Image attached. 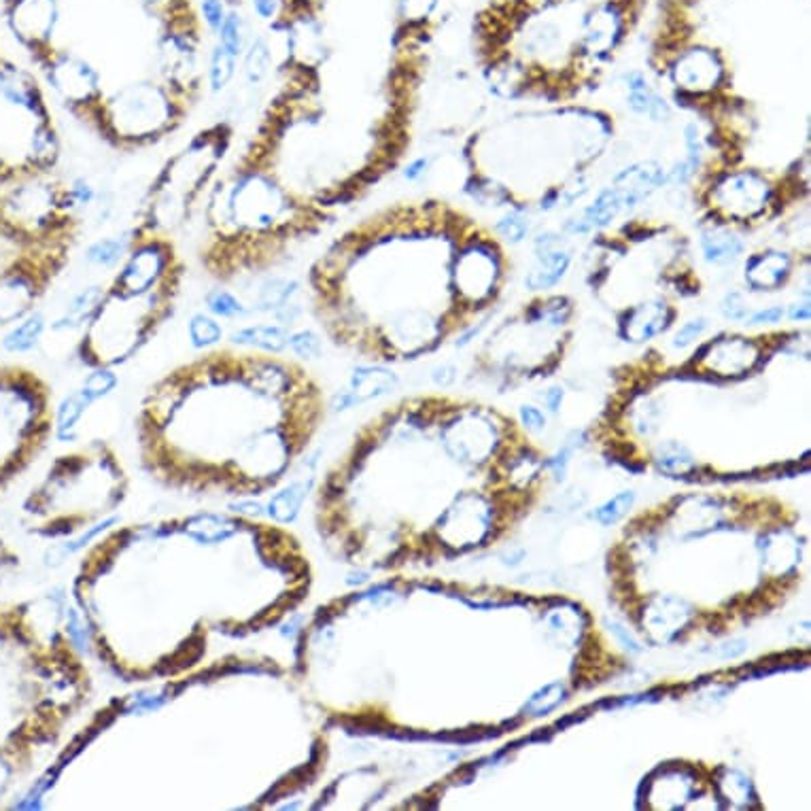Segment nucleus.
Masks as SVG:
<instances>
[{
	"instance_id": "nucleus-1",
	"label": "nucleus",
	"mask_w": 811,
	"mask_h": 811,
	"mask_svg": "<svg viewBox=\"0 0 811 811\" xmlns=\"http://www.w3.org/2000/svg\"><path fill=\"white\" fill-rule=\"evenodd\" d=\"M128 688L94 707L30 803L266 811L319 778L325 739L287 661L253 652Z\"/></svg>"
},
{
	"instance_id": "nucleus-2",
	"label": "nucleus",
	"mask_w": 811,
	"mask_h": 811,
	"mask_svg": "<svg viewBox=\"0 0 811 811\" xmlns=\"http://www.w3.org/2000/svg\"><path fill=\"white\" fill-rule=\"evenodd\" d=\"M315 572L279 521L194 510L113 525L83 548L75 625L126 686L196 674L245 654L300 612Z\"/></svg>"
},
{
	"instance_id": "nucleus-3",
	"label": "nucleus",
	"mask_w": 811,
	"mask_h": 811,
	"mask_svg": "<svg viewBox=\"0 0 811 811\" xmlns=\"http://www.w3.org/2000/svg\"><path fill=\"white\" fill-rule=\"evenodd\" d=\"M325 412L323 387L302 361L238 344L202 349L143 393L138 463L168 493L251 502L285 485Z\"/></svg>"
},
{
	"instance_id": "nucleus-4",
	"label": "nucleus",
	"mask_w": 811,
	"mask_h": 811,
	"mask_svg": "<svg viewBox=\"0 0 811 811\" xmlns=\"http://www.w3.org/2000/svg\"><path fill=\"white\" fill-rule=\"evenodd\" d=\"M79 637L56 595L0 601V809L26 807L96 707Z\"/></svg>"
},
{
	"instance_id": "nucleus-5",
	"label": "nucleus",
	"mask_w": 811,
	"mask_h": 811,
	"mask_svg": "<svg viewBox=\"0 0 811 811\" xmlns=\"http://www.w3.org/2000/svg\"><path fill=\"white\" fill-rule=\"evenodd\" d=\"M187 268L179 238L128 236L126 257L79 330V364L113 372L132 361L177 315Z\"/></svg>"
},
{
	"instance_id": "nucleus-6",
	"label": "nucleus",
	"mask_w": 811,
	"mask_h": 811,
	"mask_svg": "<svg viewBox=\"0 0 811 811\" xmlns=\"http://www.w3.org/2000/svg\"><path fill=\"white\" fill-rule=\"evenodd\" d=\"M132 478L117 448L94 438L58 453L22 499L28 536L47 542L79 540L124 508Z\"/></svg>"
},
{
	"instance_id": "nucleus-7",
	"label": "nucleus",
	"mask_w": 811,
	"mask_h": 811,
	"mask_svg": "<svg viewBox=\"0 0 811 811\" xmlns=\"http://www.w3.org/2000/svg\"><path fill=\"white\" fill-rule=\"evenodd\" d=\"M62 151L45 83L0 47V189L56 177Z\"/></svg>"
},
{
	"instance_id": "nucleus-8",
	"label": "nucleus",
	"mask_w": 811,
	"mask_h": 811,
	"mask_svg": "<svg viewBox=\"0 0 811 811\" xmlns=\"http://www.w3.org/2000/svg\"><path fill=\"white\" fill-rule=\"evenodd\" d=\"M234 143V126L226 119L200 128L155 172L136 206L128 236L179 238L200 217L206 194L230 160Z\"/></svg>"
},
{
	"instance_id": "nucleus-9",
	"label": "nucleus",
	"mask_w": 811,
	"mask_h": 811,
	"mask_svg": "<svg viewBox=\"0 0 811 811\" xmlns=\"http://www.w3.org/2000/svg\"><path fill=\"white\" fill-rule=\"evenodd\" d=\"M56 431L58 406L47 378L0 361V497L41 459Z\"/></svg>"
},
{
	"instance_id": "nucleus-10",
	"label": "nucleus",
	"mask_w": 811,
	"mask_h": 811,
	"mask_svg": "<svg viewBox=\"0 0 811 811\" xmlns=\"http://www.w3.org/2000/svg\"><path fill=\"white\" fill-rule=\"evenodd\" d=\"M3 20L30 64H41L56 47L62 26L60 0H0Z\"/></svg>"
},
{
	"instance_id": "nucleus-11",
	"label": "nucleus",
	"mask_w": 811,
	"mask_h": 811,
	"mask_svg": "<svg viewBox=\"0 0 811 811\" xmlns=\"http://www.w3.org/2000/svg\"><path fill=\"white\" fill-rule=\"evenodd\" d=\"M769 194L771 189L765 179L754 172H739L718 183L714 202L733 219H752L765 211Z\"/></svg>"
},
{
	"instance_id": "nucleus-12",
	"label": "nucleus",
	"mask_w": 811,
	"mask_h": 811,
	"mask_svg": "<svg viewBox=\"0 0 811 811\" xmlns=\"http://www.w3.org/2000/svg\"><path fill=\"white\" fill-rule=\"evenodd\" d=\"M497 272L499 264L495 253L478 245L457 257L453 266V281L457 291L478 302L491 296L497 281Z\"/></svg>"
},
{
	"instance_id": "nucleus-13",
	"label": "nucleus",
	"mask_w": 811,
	"mask_h": 811,
	"mask_svg": "<svg viewBox=\"0 0 811 811\" xmlns=\"http://www.w3.org/2000/svg\"><path fill=\"white\" fill-rule=\"evenodd\" d=\"M722 77V66L718 58L707 49L686 51L674 66V81L678 88L693 94H703L714 90Z\"/></svg>"
},
{
	"instance_id": "nucleus-14",
	"label": "nucleus",
	"mask_w": 811,
	"mask_h": 811,
	"mask_svg": "<svg viewBox=\"0 0 811 811\" xmlns=\"http://www.w3.org/2000/svg\"><path fill=\"white\" fill-rule=\"evenodd\" d=\"M671 319H674V310H671L665 302H661V300L646 302L642 306L633 308L627 315V319L623 323L625 336L631 338L633 342L650 340L657 334H661Z\"/></svg>"
},
{
	"instance_id": "nucleus-15",
	"label": "nucleus",
	"mask_w": 811,
	"mask_h": 811,
	"mask_svg": "<svg viewBox=\"0 0 811 811\" xmlns=\"http://www.w3.org/2000/svg\"><path fill=\"white\" fill-rule=\"evenodd\" d=\"M620 37V15L614 7L595 9L584 24L582 43L584 49L593 56H601L610 51Z\"/></svg>"
},
{
	"instance_id": "nucleus-16",
	"label": "nucleus",
	"mask_w": 811,
	"mask_h": 811,
	"mask_svg": "<svg viewBox=\"0 0 811 811\" xmlns=\"http://www.w3.org/2000/svg\"><path fill=\"white\" fill-rule=\"evenodd\" d=\"M790 272V257L780 251L752 255L746 264V279L754 289H775Z\"/></svg>"
},
{
	"instance_id": "nucleus-17",
	"label": "nucleus",
	"mask_w": 811,
	"mask_h": 811,
	"mask_svg": "<svg viewBox=\"0 0 811 811\" xmlns=\"http://www.w3.org/2000/svg\"><path fill=\"white\" fill-rule=\"evenodd\" d=\"M540 255H538V264L533 266V270L527 274L525 279V287L533 289V291H542V289H550L552 285H557L569 264H572V257H569L567 251L557 249L555 245H546V247H538Z\"/></svg>"
},
{
	"instance_id": "nucleus-18",
	"label": "nucleus",
	"mask_w": 811,
	"mask_h": 811,
	"mask_svg": "<svg viewBox=\"0 0 811 811\" xmlns=\"http://www.w3.org/2000/svg\"><path fill=\"white\" fill-rule=\"evenodd\" d=\"M274 71V47L268 34H257L243 54V77L249 88H262Z\"/></svg>"
},
{
	"instance_id": "nucleus-19",
	"label": "nucleus",
	"mask_w": 811,
	"mask_h": 811,
	"mask_svg": "<svg viewBox=\"0 0 811 811\" xmlns=\"http://www.w3.org/2000/svg\"><path fill=\"white\" fill-rule=\"evenodd\" d=\"M395 387V376L393 372L381 368V366H364L355 372L351 391L342 398V406H351L355 402H368L372 398H378L387 391Z\"/></svg>"
},
{
	"instance_id": "nucleus-20",
	"label": "nucleus",
	"mask_w": 811,
	"mask_h": 811,
	"mask_svg": "<svg viewBox=\"0 0 811 811\" xmlns=\"http://www.w3.org/2000/svg\"><path fill=\"white\" fill-rule=\"evenodd\" d=\"M45 330H47L45 315L39 313V310H34V313H30L28 317H24L22 321H17L15 325L9 327L3 336V347L7 353H13V355L28 353L37 347Z\"/></svg>"
},
{
	"instance_id": "nucleus-21",
	"label": "nucleus",
	"mask_w": 811,
	"mask_h": 811,
	"mask_svg": "<svg viewBox=\"0 0 811 811\" xmlns=\"http://www.w3.org/2000/svg\"><path fill=\"white\" fill-rule=\"evenodd\" d=\"M100 293H102V285L83 287L79 293H75L71 302H68L66 308L62 310V315L56 321H51V332L81 330L83 323L88 321L90 313L94 310Z\"/></svg>"
},
{
	"instance_id": "nucleus-22",
	"label": "nucleus",
	"mask_w": 811,
	"mask_h": 811,
	"mask_svg": "<svg viewBox=\"0 0 811 811\" xmlns=\"http://www.w3.org/2000/svg\"><path fill=\"white\" fill-rule=\"evenodd\" d=\"M289 332L283 325H251L245 327L232 336V344L238 347H249L257 351H268V353H283L287 347Z\"/></svg>"
},
{
	"instance_id": "nucleus-23",
	"label": "nucleus",
	"mask_w": 811,
	"mask_h": 811,
	"mask_svg": "<svg viewBox=\"0 0 811 811\" xmlns=\"http://www.w3.org/2000/svg\"><path fill=\"white\" fill-rule=\"evenodd\" d=\"M257 298L253 300V308L257 310H276L289 302L296 293L302 289V283L296 279H289V276L281 274H268L264 279H260V287H257Z\"/></svg>"
},
{
	"instance_id": "nucleus-24",
	"label": "nucleus",
	"mask_w": 811,
	"mask_h": 811,
	"mask_svg": "<svg viewBox=\"0 0 811 811\" xmlns=\"http://www.w3.org/2000/svg\"><path fill=\"white\" fill-rule=\"evenodd\" d=\"M701 247L705 260L714 266H729L737 260L741 251H744V243H741V238L737 234L722 230L705 232L701 238Z\"/></svg>"
},
{
	"instance_id": "nucleus-25",
	"label": "nucleus",
	"mask_w": 811,
	"mask_h": 811,
	"mask_svg": "<svg viewBox=\"0 0 811 811\" xmlns=\"http://www.w3.org/2000/svg\"><path fill=\"white\" fill-rule=\"evenodd\" d=\"M128 253V236L98 238L85 247V262L102 270H115Z\"/></svg>"
},
{
	"instance_id": "nucleus-26",
	"label": "nucleus",
	"mask_w": 811,
	"mask_h": 811,
	"mask_svg": "<svg viewBox=\"0 0 811 811\" xmlns=\"http://www.w3.org/2000/svg\"><path fill=\"white\" fill-rule=\"evenodd\" d=\"M236 68L238 58L232 56L223 45L215 43L209 51V64H206V83H209L211 92L219 94L226 90L236 77Z\"/></svg>"
},
{
	"instance_id": "nucleus-27",
	"label": "nucleus",
	"mask_w": 811,
	"mask_h": 811,
	"mask_svg": "<svg viewBox=\"0 0 811 811\" xmlns=\"http://www.w3.org/2000/svg\"><path fill=\"white\" fill-rule=\"evenodd\" d=\"M215 37H217V43L226 47L232 56H236L238 60L243 58L245 49H247V45L251 41L243 11L230 9L228 15H226V20H223V24L219 26Z\"/></svg>"
},
{
	"instance_id": "nucleus-28",
	"label": "nucleus",
	"mask_w": 811,
	"mask_h": 811,
	"mask_svg": "<svg viewBox=\"0 0 811 811\" xmlns=\"http://www.w3.org/2000/svg\"><path fill=\"white\" fill-rule=\"evenodd\" d=\"M206 310L215 319H236L247 315V306L236 298V293L230 291V287H215L204 298Z\"/></svg>"
},
{
	"instance_id": "nucleus-29",
	"label": "nucleus",
	"mask_w": 811,
	"mask_h": 811,
	"mask_svg": "<svg viewBox=\"0 0 811 811\" xmlns=\"http://www.w3.org/2000/svg\"><path fill=\"white\" fill-rule=\"evenodd\" d=\"M659 606H661V612H663V614H661V618L652 616L650 625H652V631H661L665 640H669V637L674 635L680 627H684V623L688 620L690 610H688V606H686L684 601L674 599V597L663 599V601L659 603Z\"/></svg>"
},
{
	"instance_id": "nucleus-30",
	"label": "nucleus",
	"mask_w": 811,
	"mask_h": 811,
	"mask_svg": "<svg viewBox=\"0 0 811 811\" xmlns=\"http://www.w3.org/2000/svg\"><path fill=\"white\" fill-rule=\"evenodd\" d=\"M629 107H631L635 113H640V115L652 119V122H665V119H669V107H667V102H665L661 96L654 94L650 88L631 90V94H629Z\"/></svg>"
},
{
	"instance_id": "nucleus-31",
	"label": "nucleus",
	"mask_w": 811,
	"mask_h": 811,
	"mask_svg": "<svg viewBox=\"0 0 811 811\" xmlns=\"http://www.w3.org/2000/svg\"><path fill=\"white\" fill-rule=\"evenodd\" d=\"M189 336L194 340V347L196 349H211L217 347V342L221 340L223 332H221V325L213 315H206V313H198L189 321Z\"/></svg>"
},
{
	"instance_id": "nucleus-32",
	"label": "nucleus",
	"mask_w": 811,
	"mask_h": 811,
	"mask_svg": "<svg viewBox=\"0 0 811 811\" xmlns=\"http://www.w3.org/2000/svg\"><path fill=\"white\" fill-rule=\"evenodd\" d=\"M563 701H565V686L561 682H550L531 695L523 710L531 716H544L555 710V707L561 705Z\"/></svg>"
},
{
	"instance_id": "nucleus-33",
	"label": "nucleus",
	"mask_w": 811,
	"mask_h": 811,
	"mask_svg": "<svg viewBox=\"0 0 811 811\" xmlns=\"http://www.w3.org/2000/svg\"><path fill=\"white\" fill-rule=\"evenodd\" d=\"M633 504H635V491H623V493H618L616 497L608 499V502L603 506H599L595 510V514H593V519L603 527L616 525L633 508Z\"/></svg>"
},
{
	"instance_id": "nucleus-34",
	"label": "nucleus",
	"mask_w": 811,
	"mask_h": 811,
	"mask_svg": "<svg viewBox=\"0 0 811 811\" xmlns=\"http://www.w3.org/2000/svg\"><path fill=\"white\" fill-rule=\"evenodd\" d=\"M398 5V20L402 28L408 32L410 28L423 24L431 11L436 9L438 0H395Z\"/></svg>"
},
{
	"instance_id": "nucleus-35",
	"label": "nucleus",
	"mask_w": 811,
	"mask_h": 811,
	"mask_svg": "<svg viewBox=\"0 0 811 811\" xmlns=\"http://www.w3.org/2000/svg\"><path fill=\"white\" fill-rule=\"evenodd\" d=\"M657 465L667 474H684L693 468V457H690V453L682 444L669 442L657 455Z\"/></svg>"
},
{
	"instance_id": "nucleus-36",
	"label": "nucleus",
	"mask_w": 811,
	"mask_h": 811,
	"mask_svg": "<svg viewBox=\"0 0 811 811\" xmlns=\"http://www.w3.org/2000/svg\"><path fill=\"white\" fill-rule=\"evenodd\" d=\"M230 7L226 0H200L198 3V13H200V20L206 28V32L217 34L219 26L226 20Z\"/></svg>"
},
{
	"instance_id": "nucleus-37",
	"label": "nucleus",
	"mask_w": 811,
	"mask_h": 811,
	"mask_svg": "<svg viewBox=\"0 0 811 811\" xmlns=\"http://www.w3.org/2000/svg\"><path fill=\"white\" fill-rule=\"evenodd\" d=\"M287 347L293 351V355H298L302 359H313L321 353V338L310 330H300L289 334Z\"/></svg>"
},
{
	"instance_id": "nucleus-38",
	"label": "nucleus",
	"mask_w": 811,
	"mask_h": 811,
	"mask_svg": "<svg viewBox=\"0 0 811 811\" xmlns=\"http://www.w3.org/2000/svg\"><path fill=\"white\" fill-rule=\"evenodd\" d=\"M22 555L7 538L0 536V586H5L22 567Z\"/></svg>"
},
{
	"instance_id": "nucleus-39",
	"label": "nucleus",
	"mask_w": 811,
	"mask_h": 811,
	"mask_svg": "<svg viewBox=\"0 0 811 811\" xmlns=\"http://www.w3.org/2000/svg\"><path fill=\"white\" fill-rule=\"evenodd\" d=\"M497 232L504 238H508L510 243H521V240L527 238V234H529V221L525 217H521L519 213L506 215L502 221L497 223Z\"/></svg>"
},
{
	"instance_id": "nucleus-40",
	"label": "nucleus",
	"mask_w": 811,
	"mask_h": 811,
	"mask_svg": "<svg viewBox=\"0 0 811 811\" xmlns=\"http://www.w3.org/2000/svg\"><path fill=\"white\" fill-rule=\"evenodd\" d=\"M705 327H707L705 319H693V321L684 323V325L680 327V332H678L676 338H674V347H676V349L688 347L690 342H695V340L705 332Z\"/></svg>"
},
{
	"instance_id": "nucleus-41",
	"label": "nucleus",
	"mask_w": 811,
	"mask_h": 811,
	"mask_svg": "<svg viewBox=\"0 0 811 811\" xmlns=\"http://www.w3.org/2000/svg\"><path fill=\"white\" fill-rule=\"evenodd\" d=\"M722 313L727 319L731 321H741V319H748V306L744 302V296H741L739 291H731L727 298L722 302Z\"/></svg>"
},
{
	"instance_id": "nucleus-42",
	"label": "nucleus",
	"mask_w": 811,
	"mask_h": 811,
	"mask_svg": "<svg viewBox=\"0 0 811 811\" xmlns=\"http://www.w3.org/2000/svg\"><path fill=\"white\" fill-rule=\"evenodd\" d=\"M251 9L257 20L270 26L281 11V0H251Z\"/></svg>"
},
{
	"instance_id": "nucleus-43",
	"label": "nucleus",
	"mask_w": 811,
	"mask_h": 811,
	"mask_svg": "<svg viewBox=\"0 0 811 811\" xmlns=\"http://www.w3.org/2000/svg\"><path fill=\"white\" fill-rule=\"evenodd\" d=\"M521 421L531 431H542L546 427L544 412L536 406H521Z\"/></svg>"
},
{
	"instance_id": "nucleus-44",
	"label": "nucleus",
	"mask_w": 811,
	"mask_h": 811,
	"mask_svg": "<svg viewBox=\"0 0 811 811\" xmlns=\"http://www.w3.org/2000/svg\"><path fill=\"white\" fill-rule=\"evenodd\" d=\"M786 317V310L782 306H769L765 310H758L750 317V323L761 325V323H778Z\"/></svg>"
},
{
	"instance_id": "nucleus-45",
	"label": "nucleus",
	"mask_w": 811,
	"mask_h": 811,
	"mask_svg": "<svg viewBox=\"0 0 811 811\" xmlns=\"http://www.w3.org/2000/svg\"><path fill=\"white\" fill-rule=\"evenodd\" d=\"M574 448H576V444H567V446H563V451H559V453H557V457L548 463V465H550V470L555 472V476H557L559 480H561V478H565L567 463H569V457H572V453H574Z\"/></svg>"
},
{
	"instance_id": "nucleus-46",
	"label": "nucleus",
	"mask_w": 811,
	"mask_h": 811,
	"mask_svg": "<svg viewBox=\"0 0 811 811\" xmlns=\"http://www.w3.org/2000/svg\"><path fill=\"white\" fill-rule=\"evenodd\" d=\"M748 650V642L746 640H731V642H727V644H722L718 650H716V654L720 659H737V657H741V654H744Z\"/></svg>"
},
{
	"instance_id": "nucleus-47",
	"label": "nucleus",
	"mask_w": 811,
	"mask_h": 811,
	"mask_svg": "<svg viewBox=\"0 0 811 811\" xmlns=\"http://www.w3.org/2000/svg\"><path fill=\"white\" fill-rule=\"evenodd\" d=\"M610 627H612V631H614V635L618 637V640H620V642H623V644H625V648H629L631 652H640V650H642V646H640V644H637V640H635V637H633V635H631V633H629V631H627V629H625L623 625H618V623H612Z\"/></svg>"
},
{
	"instance_id": "nucleus-48",
	"label": "nucleus",
	"mask_w": 811,
	"mask_h": 811,
	"mask_svg": "<svg viewBox=\"0 0 811 811\" xmlns=\"http://www.w3.org/2000/svg\"><path fill=\"white\" fill-rule=\"evenodd\" d=\"M427 166H429V160H427V158H419V160H414V162H412V164H408V168L404 170V177H406L408 181H417V179H421V177L425 175Z\"/></svg>"
},
{
	"instance_id": "nucleus-49",
	"label": "nucleus",
	"mask_w": 811,
	"mask_h": 811,
	"mask_svg": "<svg viewBox=\"0 0 811 811\" xmlns=\"http://www.w3.org/2000/svg\"><path fill=\"white\" fill-rule=\"evenodd\" d=\"M563 398H565V391L559 389V387H552V389L546 391L544 402H546V406H548L550 412H559V408H561V404H563Z\"/></svg>"
},
{
	"instance_id": "nucleus-50",
	"label": "nucleus",
	"mask_w": 811,
	"mask_h": 811,
	"mask_svg": "<svg viewBox=\"0 0 811 811\" xmlns=\"http://www.w3.org/2000/svg\"><path fill=\"white\" fill-rule=\"evenodd\" d=\"M434 381H436V385L448 387V385H451V383L455 381V368H451V366L438 368V370L434 372Z\"/></svg>"
},
{
	"instance_id": "nucleus-51",
	"label": "nucleus",
	"mask_w": 811,
	"mask_h": 811,
	"mask_svg": "<svg viewBox=\"0 0 811 811\" xmlns=\"http://www.w3.org/2000/svg\"><path fill=\"white\" fill-rule=\"evenodd\" d=\"M788 317H790L792 321H807V319H809V304H807V302H805V304H795V306L790 308Z\"/></svg>"
},
{
	"instance_id": "nucleus-52",
	"label": "nucleus",
	"mask_w": 811,
	"mask_h": 811,
	"mask_svg": "<svg viewBox=\"0 0 811 811\" xmlns=\"http://www.w3.org/2000/svg\"><path fill=\"white\" fill-rule=\"evenodd\" d=\"M226 3H228L230 9H240V7H243L245 0H226Z\"/></svg>"
}]
</instances>
